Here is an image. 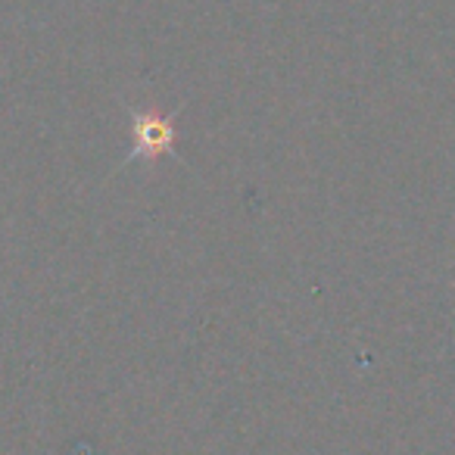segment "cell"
<instances>
[{"label":"cell","instance_id":"cell-1","mask_svg":"<svg viewBox=\"0 0 455 455\" xmlns=\"http://www.w3.org/2000/svg\"><path fill=\"white\" fill-rule=\"evenodd\" d=\"M134 138H138V150L144 153H159L169 147L172 140V125L169 122H159L153 116H144L138 119V128H134Z\"/></svg>","mask_w":455,"mask_h":455}]
</instances>
